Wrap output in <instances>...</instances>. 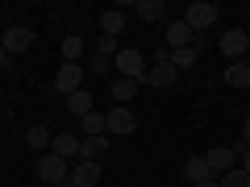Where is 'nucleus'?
<instances>
[{
	"label": "nucleus",
	"mask_w": 250,
	"mask_h": 187,
	"mask_svg": "<svg viewBox=\"0 0 250 187\" xmlns=\"http://www.w3.org/2000/svg\"><path fill=\"white\" fill-rule=\"evenodd\" d=\"M117 71H121V79H146V58L142 50H134V46H121L117 50Z\"/></svg>",
	"instance_id": "nucleus-1"
},
{
	"label": "nucleus",
	"mask_w": 250,
	"mask_h": 187,
	"mask_svg": "<svg viewBox=\"0 0 250 187\" xmlns=\"http://www.w3.org/2000/svg\"><path fill=\"white\" fill-rule=\"evenodd\" d=\"M175 67H171V50L167 46H159V54H154V67L146 71V83H154V88H171L175 83Z\"/></svg>",
	"instance_id": "nucleus-2"
},
{
	"label": "nucleus",
	"mask_w": 250,
	"mask_h": 187,
	"mask_svg": "<svg viewBox=\"0 0 250 187\" xmlns=\"http://www.w3.org/2000/svg\"><path fill=\"white\" fill-rule=\"evenodd\" d=\"M80 88H83V67H80V62H62L59 75H54V92L67 100V96H75Z\"/></svg>",
	"instance_id": "nucleus-3"
},
{
	"label": "nucleus",
	"mask_w": 250,
	"mask_h": 187,
	"mask_svg": "<svg viewBox=\"0 0 250 187\" xmlns=\"http://www.w3.org/2000/svg\"><path fill=\"white\" fill-rule=\"evenodd\" d=\"M138 129V116L129 112L125 104H117L113 112H104V133H113V137H129Z\"/></svg>",
	"instance_id": "nucleus-4"
},
{
	"label": "nucleus",
	"mask_w": 250,
	"mask_h": 187,
	"mask_svg": "<svg viewBox=\"0 0 250 187\" xmlns=\"http://www.w3.org/2000/svg\"><path fill=\"white\" fill-rule=\"evenodd\" d=\"M38 179H46L50 187H59L62 179H71V167H67V158H59V154H42V158H38Z\"/></svg>",
	"instance_id": "nucleus-5"
},
{
	"label": "nucleus",
	"mask_w": 250,
	"mask_h": 187,
	"mask_svg": "<svg viewBox=\"0 0 250 187\" xmlns=\"http://www.w3.org/2000/svg\"><path fill=\"white\" fill-rule=\"evenodd\" d=\"M217 50H221L229 62H242V54L250 50V37L242 34V29H225V34H221V42H217Z\"/></svg>",
	"instance_id": "nucleus-6"
},
{
	"label": "nucleus",
	"mask_w": 250,
	"mask_h": 187,
	"mask_svg": "<svg viewBox=\"0 0 250 187\" xmlns=\"http://www.w3.org/2000/svg\"><path fill=\"white\" fill-rule=\"evenodd\" d=\"M217 4H188V13H184V25L196 34V29H208V25H217Z\"/></svg>",
	"instance_id": "nucleus-7"
},
{
	"label": "nucleus",
	"mask_w": 250,
	"mask_h": 187,
	"mask_svg": "<svg viewBox=\"0 0 250 187\" xmlns=\"http://www.w3.org/2000/svg\"><path fill=\"white\" fill-rule=\"evenodd\" d=\"M4 54H25L29 46H34V29L29 25H13V29H4Z\"/></svg>",
	"instance_id": "nucleus-8"
},
{
	"label": "nucleus",
	"mask_w": 250,
	"mask_h": 187,
	"mask_svg": "<svg viewBox=\"0 0 250 187\" xmlns=\"http://www.w3.org/2000/svg\"><path fill=\"white\" fill-rule=\"evenodd\" d=\"M205 162H208V170H213V175H225V170L238 167V154H233V146H213V150L205 154Z\"/></svg>",
	"instance_id": "nucleus-9"
},
{
	"label": "nucleus",
	"mask_w": 250,
	"mask_h": 187,
	"mask_svg": "<svg viewBox=\"0 0 250 187\" xmlns=\"http://www.w3.org/2000/svg\"><path fill=\"white\" fill-rule=\"evenodd\" d=\"M50 154H59V158H80V137H71V133H54L50 137Z\"/></svg>",
	"instance_id": "nucleus-10"
},
{
	"label": "nucleus",
	"mask_w": 250,
	"mask_h": 187,
	"mask_svg": "<svg viewBox=\"0 0 250 187\" xmlns=\"http://www.w3.org/2000/svg\"><path fill=\"white\" fill-rule=\"evenodd\" d=\"M71 183H75V187H96V183H100V162H75Z\"/></svg>",
	"instance_id": "nucleus-11"
},
{
	"label": "nucleus",
	"mask_w": 250,
	"mask_h": 187,
	"mask_svg": "<svg viewBox=\"0 0 250 187\" xmlns=\"http://www.w3.org/2000/svg\"><path fill=\"white\" fill-rule=\"evenodd\" d=\"M104 150H108V133L83 137V142H80V162H96V158H100Z\"/></svg>",
	"instance_id": "nucleus-12"
},
{
	"label": "nucleus",
	"mask_w": 250,
	"mask_h": 187,
	"mask_svg": "<svg viewBox=\"0 0 250 187\" xmlns=\"http://www.w3.org/2000/svg\"><path fill=\"white\" fill-rule=\"evenodd\" d=\"M184 46H192V29L184 21H171L167 25V50H184Z\"/></svg>",
	"instance_id": "nucleus-13"
},
{
	"label": "nucleus",
	"mask_w": 250,
	"mask_h": 187,
	"mask_svg": "<svg viewBox=\"0 0 250 187\" xmlns=\"http://www.w3.org/2000/svg\"><path fill=\"white\" fill-rule=\"evenodd\" d=\"M59 50H62V62H80V58H83V50H88V42H83L80 34H71V37H62Z\"/></svg>",
	"instance_id": "nucleus-14"
},
{
	"label": "nucleus",
	"mask_w": 250,
	"mask_h": 187,
	"mask_svg": "<svg viewBox=\"0 0 250 187\" xmlns=\"http://www.w3.org/2000/svg\"><path fill=\"white\" fill-rule=\"evenodd\" d=\"M225 83L229 88H250V62H229L225 67Z\"/></svg>",
	"instance_id": "nucleus-15"
},
{
	"label": "nucleus",
	"mask_w": 250,
	"mask_h": 187,
	"mask_svg": "<svg viewBox=\"0 0 250 187\" xmlns=\"http://www.w3.org/2000/svg\"><path fill=\"white\" fill-rule=\"evenodd\" d=\"M196 58H200V50H196V46L171 50V67H175V71H192V67H196Z\"/></svg>",
	"instance_id": "nucleus-16"
},
{
	"label": "nucleus",
	"mask_w": 250,
	"mask_h": 187,
	"mask_svg": "<svg viewBox=\"0 0 250 187\" xmlns=\"http://www.w3.org/2000/svg\"><path fill=\"white\" fill-rule=\"evenodd\" d=\"M138 96V79H113V100L117 104H129Z\"/></svg>",
	"instance_id": "nucleus-17"
},
{
	"label": "nucleus",
	"mask_w": 250,
	"mask_h": 187,
	"mask_svg": "<svg viewBox=\"0 0 250 187\" xmlns=\"http://www.w3.org/2000/svg\"><path fill=\"white\" fill-rule=\"evenodd\" d=\"M25 146H29V150L50 146V129H46V125H29V129H25Z\"/></svg>",
	"instance_id": "nucleus-18"
},
{
	"label": "nucleus",
	"mask_w": 250,
	"mask_h": 187,
	"mask_svg": "<svg viewBox=\"0 0 250 187\" xmlns=\"http://www.w3.org/2000/svg\"><path fill=\"white\" fill-rule=\"evenodd\" d=\"M67 108H71L75 116H88V112H92V92H83V88H80L75 96H67Z\"/></svg>",
	"instance_id": "nucleus-19"
},
{
	"label": "nucleus",
	"mask_w": 250,
	"mask_h": 187,
	"mask_svg": "<svg viewBox=\"0 0 250 187\" xmlns=\"http://www.w3.org/2000/svg\"><path fill=\"white\" fill-rule=\"evenodd\" d=\"M134 13H138V21H146V25H150V21L163 17V4H159V0H142V4H134Z\"/></svg>",
	"instance_id": "nucleus-20"
},
{
	"label": "nucleus",
	"mask_w": 250,
	"mask_h": 187,
	"mask_svg": "<svg viewBox=\"0 0 250 187\" xmlns=\"http://www.w3.org/2000/svg\"><path fill=\"white\" fill-rule=\"evenodd\" d=\"M184 175L192 179V183H200V179H208V175H213V170H208V162H205V154H200V158H188Z\"/></svg>",
	"instance_id": "nucleus-21"
},
{
	"label": "nucleus",
	"mask_w": 250,
	"mask_h": 187,
	"mask_svg": "<svg viewBox=\"0 0 250 187\" xmlns=\"http://www.w3.org/2000/svg\"><path fill=\"white\" fill-rule=\"evenodd\" d=\"M121 25H125V13H117V9H108L104 17H100V29H104L108 37H117V34H121Z\"/></svg>",
	"instance_id": "nucleus-22"
},
{
	"label": "nucleus",
	"mask_w": 250,
	"mask_h": 187,
	"mask_svg": "<svg viewBox=\"0 0 250 187\" xmlns=\"http://www.w3.org/2000/svg\"><path fill=\"white\" fill-rule=\"evenodd\" d=\"M217 179H221V187H250V170H242V167L225 170V175H217Z\"/></svg>",
	"instance_id": "nucleus-23"
},
{
	"label": "nucleus",
	"mask_w": 250,
	"mask_h": 187,
	"mask_svg": "<svg viewBox=\"0 0 250 187\" xmlns=\"http://www.w3.org/2000/svg\"><path fill=\"white\" fill-rule=\"evenodd\" d=\"M80 121H83V137L104 133V112H88V116H80Z\"/></svg>",
	"instance_id": "nucleus-24"
},
{
	"label": "nucleus",
	"mask_w": 250,
	"mask_h": 187,
	"mask_svg": "<svg viewBox=\"0 0 250 187\" xmlns=\"http://www.w3.org/2000/svg\"><path fill=\"white\" fill-rule=\"evenodd\" d=\"M117 50H121V42H117V37H108V34H100L96 54H108V58H117Z\"/></svg>",
	"instance_id": "nucleus-25"
},
{
	"label": "nucleus",
	"mask_w": 250,
	"mask_h": 187,
	"mask_svg": "<svg viewBox=\"0 0 250 187\" xmlns=\"http://www.w3.org/2000/svg\"><path fill=\"white\" fill-rule=\"evenodd\" d=\"M108 67H113V58H108V54H92V71H96V75H104Z\"/></svg>",
	"instance_id": "nucleus-26"
},
{
	"label": "nucleus",
	"mask_w": 250,
	"mask_h": 187,
	"mask_svg": "<svg viewBox=\"0 0 250 187\" xmlns=\"http://www.w3.org/2000/svg\"><path fill=\"white\" fill-rule=\"evenodd\" d=\"M233 154L242 158V170H250V146H246V142H238V146H233Z\"/></svg>",
	"instance_id": "nucleus-27"
},
{
	"label": "nucleus",
	"mask_w": 250,
	"mask_h": 187,
	"mask_svg": "<svg viewBox=\"0 0 250 187\" xmlns=\"http://www.w3.org/2000/svg\"><path fill=\"white\" fill-rule=\"evenodd\" d=\"M196 187H221V179H217V175H208V179H200Z\"/></svg>",
	"instance_id": "nucleus-28"
},
{
	"label": "nucleus",
	"mask_w": 250,
	"mask_h": 187,
	"mask_svg": "<svg viewBox=\"0 0 250 187\" xmlns=\"http://www.w3.org/2000/svg\"><path fill=\"white\" fill-rule=\"evenodd\" d=\"M242 142L250 146V116H246V125H242Z\"/></svg>",
	"instance_id": "nucleus-29"
},
{
	"label": "nucleus",
	"mask_w": 250,
	"mask_h": 187,
	"mask_svg": "<svg viewBox=\"0 0 250 187\" xmlns=\"http://www.w3.org/2000/svg\"><path fill=\"white\" fill-rule=\"evenodd\" d=\"M0 67H9V54H4V46H0Z\"/></svg>",
	"instance_id": "nucleus-30"
},
{
	"label": "nucleus",
	"mask_w": 250,
	"mask_h": 187,
	"mask_svg": "<svg viewBox=\"0 0 250 187\" xmlns=\"http://www.w3.org/2000/svg\"><path fill=\"white\" fill-rule=\"evenodd\" d=\"M59 187H75V183H71V179H62V183H59Z\"/></svg>",
	"instance_id": "nucleus-31"
},
{
	"label": "nucleus",
	"mask_w": 250,
	"mask_h": 187,
	"mask_svg": "<svg viewBox=\"0 0 250 187\" xmlns=\"http://www.w3.org/2000/svg\"><path fill=\"white\" fill-rule=\"evenodd\" d=\"M0 42H4V29H0Z\"/></svg>",
	"instance_id": "nucleus-32"
},
{
	"label": "nucleus",
	"mask_w": 250,
	"mask_h": 187,
	"mask_svg": "<svg viewBox=\"0 0 250 187\" xmlns=\"http://www.w3.org/2000/svg\"><path fill=\"white\" fill-rule=\"evenodd\" d=\"M246 62H250V50H246Z\"/></svg>",
	"instance_id": "nucleus-33"
}]
</instances>
